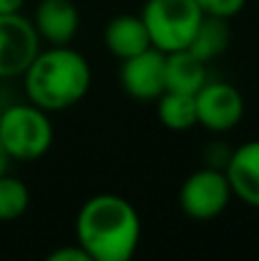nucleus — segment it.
Returning a JSON list of instances; mask_svg holds the SVG:
<instances>
[{"label": "nucleus", "mask_w": 259, "mask_h": 261, "mask_svg": "<svg viewBox=\"0 0 259 261\" xmlns=\"http://www.w3.org/2000/svg\"><path fill=\"white\" fill-rule=\"evenodd\" d=\"M48 261H92V259L83 250L81 243H73V245H62V248L53 250L48 254Z\"/></svg>", "instance_id": "a211bd4d"}, {"label": "nucleus", "mask_w": 259, "mask_h": 261, "mask_svg": "<svg viewBox=\"0 0 259 261\" xmlns=\"http://www.w3.org/2000/svg\"><path fill=\"white\" fill-rule=\"evenodd\" d=\"M225 176L234 197L259 208V140H248L232 149Z\"/></svg>", "instance_id": "9d476101"}, {"label": "nucleus", "mask_w": 259, "mask_h": 261, "mask_svg": "<svg viewBox=\"0 0 259 261\" xmlns=\"http://www.w3.org/2000/svg\"><path fill=\"white\" fill-rule=\"evenodd\" d=\"M103 44L110 55H115L117 60H126L149 48L151 39L140 14H119L106 23Z\"/></svg>", "instance_id": "9b49d317"}, {"label": "nucleus", "mask_w": 259, "mask_h": 261, "mask_svg": "<svg viewBox=\"0 0 259 261\" xmlns=\"http://www.w3.org/2000/svg\"><path fill=\"white\" fill-rule=\"evenodd\" d=\"M30 208V190L23 179L14 174L0 176V222H14Z\"/></svg>", "instance_id": "2eb2a0df"}, {"label": "nucleus", "mask_w": 259, "mask_h": 261, "mask_svg": "<svg viewBox=\"0 0 259 261\" xmlns=\"http://www.w3.org/2000/svg\"><path fill=\"white\" fill-rule=\"evenodd\" d=\"M0 119H3V106H0Z\"/></svg>", "instance_id": "412c9836"}, {"label": "nucleus", "mask_w": 259, "mask_h": 261, "mask_svg": "<svg viewBox=\"0 0 259 261\" xmlns=\"http://www.w3.org/2000/svg\"><path fill=\"white\" fill-rule=\"evenodd\" d=\"M156 117L170 130H188V128L197 126L195 94L163 92L156 99Z\"/></svg>", "instance_id": "4468645a"}, {"label": "nucleus", "mask_w": 259, "mask_h": 261, "mask_svg": "<svg viewBox=\"0 0 259 261\" xmlns=\"http://www.w3.org/2000/svg\"><path fill=\"white\" fill-rule=\"evenodd\" d=\"M9 165H12V158H9V153L5 151V147L0 144V176L7 174V172H9Z\"/></svg>", "instance_id": "aec40b11"}, {"label": "nucleus", "mask_w": 259, "mask_h": 261, "mask_svg": "<svg viewBox=\"0 0 259 261\" xmlns=\"http://www.w3.org/2000/svg\"><path fill=\"white\" fill-rule=\"evenodd\" d=\"M32 25L44 44L69 46L81 30V12L73 0H39Z\"/></svg>", "instance_id": "1a4fd4ad"}, {"label": "nucleus", "mask_w": 259, "mask_h": 261, "mask_svg": "<svg viewBox=\"0 0 259 261\" xmlns=\"http://www.w3.org/2000/svg\"><path fill=\"white\" fill-rule=\"evenodd\" d=\"M41 50L32 18L16 14H0V78H21Z\"/></svg>", "instance_id": "423d86ee"}, {"label": "nucleus", "mask_w": 259, "mask_h": 261, "mask_svg": "<svg viewBox=\"0 0 259 261\" xmlns=\"http://www.w3.org/2000/svg\"><path fill=\"white\" fill-rule=\"evenodd\" d=\"M197 126L211 133H227L246 115V101L237 85L227 81H206L195 94Z\"/></svg>", "instance_id": "0eeeda50"}, {"label": "nucleus", "mask_w": 259, "mask_h": 261, "mask_svg": "<svg viewBox=\"0 0 259 261\" xmlns=\"http://www.w3.org/2000/svg\"><path fill=\"white\" fill-rule=\"evenodd\" d=\"M25 0H0V14H16L23 9Z\"/></svg>", "instance_id": "6ab92c4d"}, {"label": "nucleus", "mask_w": 259, "mask_h": 261, "mask_svg": "<svg viewBox=\"0 0 259 261\" xmlns=\"http://www.w3.org/2000/svg\"><path fill=\"white\" fill-rule=\"evenodd\" d=\"M119 85L133 101L156 103V99L165 92V53L149 46L142 53L122 60Z\"/></svg>", "instance_id": "6e6552de"}, {"label": "nucleus", "mask_w": 259, "mask_h": 261, "mask_svg": "<svg viewBox=\"0 0 259 261\" xmlns=\"http://www.w3.org/2000/svg\"><path fill=\"white\" fill-rule=\"evenodd\" d=\"M142 239L136 206L115 193H99L83 202L76 213V243L92 261H128Z\"/></svg>", "instance_id": "f257e3e1"}, {"label": "nucleus", "mask_w": 259, "mask_h": 261, "mask_svg": "<svg viewBox=\"0 0 259 261\" xmlns=\"http://www.w3.org/2000/svg\"><path fill=\"white\" fill-rule=\"evenodd\" d=\"M232 197L234 195L225 172L204 165L184 179V184L179 186L177 202L184 216L193 220H214L225 213Z\"/></svg>", "instance_id": "39448f33"}, {"label": "nucleus", "mask_w": 259, "mask_h": 261, "mask_svg": "<svg viewBox=\"0 0 259 261\" xmlns=\"http://www.w3.org/2000/svg\"><path fill=\"white\" fill-rule=\"evenodd\" d=\"M21 78L30 103L46 113H60L87 96L92 87V67L71 44L48 46L37 53Z\"/></svg>", "instance_id": "f03ea898"}, {"label": "nucleus", "mask_w": 259, "mask_h": 261, "mask_svg": "<svg viewBox=\"0 0 259 261\" xmlns=\"http://www.w3.org/2000/svg\"><path fill=\"white\" fill-rule=\"evenodd\" d=\"M151 46L163 53L188 48L204 12L195 0H145L140 12Z\"/></svg>", "instance_id": "20e7f679"}, {"label": "nucleus", "mask_w": 259, "mask_h": 261, "mask_svg": "<svg viewBox=\"0 0 259 261\" xmlns=\"http://www.w3.org/2000/svg\"><path fill=\"white\" fill-rule=\"evenodd\" d=\"M232 44V28H229V18L223 16H209L204 14L197 25L195 35H193L188 50L195 58H200L202 62H214L218 60L225 50Z\"/></svg>", "instance_id": "ddd939ff"}, {"label": "nucleus", "mask_w": 259, "mask_h": 261, "mask_svg": "<svg viewBox=\"0 0 259 261\" xmlns=\"http://www.w3.org/2000/svg\"><path fill=\"white\" fill-rule=\"evenodd\" d=\"M206 81V62L195 58L188 48L165 53V92L197 94Z\"/></svg>", "instance_id": "f8f14e48"}, {"label": "nucleus", "mask_w": 259, "mask_h": 261, "mask_svg": "<svg viewBox=\"0 0 259 261\" xmlns=\"http://www.w3.org/2000/svg\"><path fill=\"white\" fill-rule=\"evenodd\" d=\"M232 149H234L232 144L223 142V140H214V142H209L204 149H202L204 165L225 172V167H227V163H229V156H232Z\"/></svg>", "instance_id": "dca6fc26"}, {"label": "nucleus", "mask_w": 259, "mask_h": 261, "mask_svg": "<svg viewBox=\"0 0 259 261\" xmlns=\"http://www.w3.org/2000/svg\"><path fill=\"white\" fill-rule=\"evenodd\" d=\"M200 9L209 16H223V18H234L248 0H195Z\"/></svg>", "instance_id": "f3484780"}, {"label": "nucleus", "mask_w": 259, "mask_h": 261, "mask_svg": "<svg viewBox=\"0 0 259 261\" xmlns=\"http://www.w3.org/2000/svg\"><path fill=\"white\" fill-rule=\"evenodd\" d=\"M53 140L55 128L50 122V113L41 110L39 106L25 101L3 108L0 144L12 161H39L50 151Z\"/></svg>", "instance_id": "7ed1b4c3"}]
</instances>
